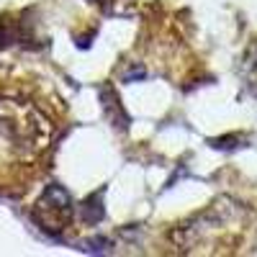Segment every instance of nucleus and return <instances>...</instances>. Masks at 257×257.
<instances>
[{"label": "nucleus", "mask_w": 257, "mask_h": 257, "mask_svg": "<svg viewBox=\"0 0 257 257\" xmlns=\"http://www.w3.org/2000/svg\"><path fill=\"white\" fill-rule=\"evenodd\" d=\"M44 105L18 88H0V183L29 180L52 144Z\"/></svg>", "instance_id": "f257e3e1"}, {"label": "nucleus", "mask_w": 257, "mask_h": 257, "mask_svg": "<svg viewBox=\"0 0 257 257\" xmlns=\"http://www.w3.org/2000/svg\"><path fill=\"white\" fill-rule=\"evenodd\" d=\"M72 198H70V193L64 190L62 185L52 183L47 185V190L41 193V198L36 201L34 211H31V216L34 221L39 224L41 231H47V234H62L64 229L70 226L72 221Z\"/></svg>", "instance_id": "f03ea898"}]
</instances>
